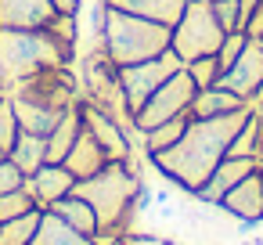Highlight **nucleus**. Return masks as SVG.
<instances>
[{"mask_svg": "<svg viewBox=\"0 0 263 245\" xmlns=\"http://www.w3.org/2000/svg\"><path fill=\"white\" fill-rule=\"evenodd\" d=\"M47 69H69L47 29H8V26H0V72H4L8 87L36 76V72H47Z\"/></svg>", "mask_w": 263, "mask_h": 245, "instance_id": "39448f33", "label": "nucleus"}, {"mask_svg": "<svg viewBox=\"0 0 263 245\" xmlns=\"http://www.w3.org/2000/svg\"><path fill=\"white\" fill-rule=\"evenodd\" d=\"M22 126H18V116H15V105H11V94L0 98V152H11V144L18 141Z\"/></svg>", "mask_w": 263, "mask_h": 245, "instance_id": "bb28decb", "label": "nucleus"}, {"mask_svg": "<svg viewBox=\"0 0 263 245\" xmlns=\"http://www.w3.org/2000/svg\"><path fill=\"white\" fill-rule=\"evenodd\" d=\"M72 195L87 198L98 213V231H119V234H134L141 231V180H137V159L126 162H105V169H98L87 180L72 184Z\"/></svg>", "mask_w": 263, "mask_h": 245, "instance_id": "f03ea898", "label": "nucleus"}, {"mask_svg": "<svg viewBox=\"0 0 263 245\" xmlns=\"http://www.w3.org/2000/svg\"><path fill=\"white\" fill-rule=\"evenodd\" d=\"M256 44H259V47H263V36H259V40H256Z\"/></svg>", "mask_w": 263, "mask_h": 245, "instance_id": "58836bf2", "label": "nucleus"}, {"mask_svg": "<svg viewBox=\"0 0 263 245\" xmlns=\"http://www.w3.org/2000/svg\"><path fill=\"white\" fill-rule=\"evenodd\" d=\"M223 26L216 22L213 0H187V8L180 15V22L170 33V47L177 51V58L187 65L202 54H216L223 44Z\"/></svg>", "mask_w": 263, "mask_h": 245, "instance_id": "0eeeda50", "label": "nucleus"}, {"mask_svg": "<svg viewBox=\"0 0 263 245\" xmlns=\"http://www.w3.org/2000/svg\"><path fill=\"white\" fill-rule=\"evenodd\" d=\"M8 159L22 169V177H29V173H36L44 162H47V137H40V134H29V130H22L18 134V141L11 144V152H8Z\"/></svg>", "mask_w": 263, "mask_h": 245, "instance_id": "4be33fe9", "label": "nucleus"}, {"mask_svg": "<svg viewBox=\"0 0 263 245\" xmlns=\"http://www.w3.org/2000/svg\"><path fill=\"white\" fill-rule=\"evenodd\" d=\"M123 245H177V241H170V238H162V234L134 231V234H126V241H123Z\"/></svg>", "mask_w": 263, "mask_h": 245, "instance_id": "473e14b6", "label": "nucleus"}, {"mask_svg": "<svg viewBox=\"0 0 263 245\" xmlns=\"http://www.w3.org/2000/svg\"><path fill=\"white\" fill-rule=\"evenodd\" d=\"M80 94L98 105L101 112H108L112 119H119L130 134L134 130V112L126 105V94H123V83H119V65L105 54L101 44H94L87 54H83V69H80Z\"/></svg>", "mask_w": 263, "mask_h": 245, "instance_id": "423d86ee", "label": "nucleus"}, {"mask_svg": "<svg viewBox=\"0 0 263 245\" xmlns=\"http://www.w3.org/2000/svg\"><path fill=\"white\" fill-rule=\"evenodd\" d=\"M47 209H51L54 216H62L65 223H72L76 231H83V234H90V238L98 234V213H94V205H90L87 198H80V195L69 191V195H62L58 202H51Z\"/></svg>", "mask_w": 263, "mask_h": 245, "instance_id": "aec40b11", "label": "nucleus"}, {"mask_svg": "<svg viewBox=\"0 0 263 245\" xmlns=\"http://www.w3.org/2000/svg\"><path fill=\"white\" fill-rule=\"evenodd\" d=\"M0 155H4V152H0Z\"/></svg>", "mask_w": 263, "mask_h": 245, "instance_id": "a19ab883", "label": "nucleus"}, {"mask_svg": "<svg viewBox=\"0 0 263 245\" xmlns=\"http://www.w3.org/2000/svg\"><path fill=\"white\" fill-rule=\"evenodd\" d=\"M4 94H8V90H0V98H4Z\"/></svg>", "mask_w": 263, "mask_h": 245, "instance_id": "ea45409f", "label": "nucleus"}, {"mask_svg": "<svg viewBox=\"0 0 263 245\" xmlns=\"http://www.w3.org/2000/svg\"><path fill=\"white\" fill-rule=\"evenodd\" d=\"M33 245H94L90 234L76 231L72 223H65L62 216H54L51 209H44V220L33 234Z\"/></svg>", "mask_w": 263, "mask_h": 245, "instance_id": "6ab92c4d", "label": "nucleus"}, {"mask_svg": "<svg viewBox=\"0 0 263 245\" xmlns=\"http://www.w3.org/2000/svg\"><path fill=\"white\" fill-rule=\"evenodd\" d=\"M245 44H249V33H245V29H234V33H227V36H223V44H220V51H216L220 72L234 65V58H238V54L245 51Z\"/></svg>", "mask_w": 263, "mask_h": 245, "instance_id": "7c9ffc66", "label": "nucleus"}, {"mask_svg": "<svg viewBox=\"0 0 263 245\" xmlns=\"http://www.w3.org/2000/svg\"><path fill=\"white\" fill-rule=\"evenodd\" d=\"M80 112H83V130L101 144V152L108 155V162H126V159H134V134L119 123V119H112L108 112H101L98 105H90L87 98H80Z\"/></svg>", "mask_w": 263, "mask_h": 245, "instance_id": "9d476101", "label": "nucleus"}, {"mask_svg": "<svg viewBox=\"0 0 263 245\" xmlns=\"http://www.w3.org/2000/svg\"><path fill=\"white\" fill-rule=\"evenodd\" d=\"M256 134H259V112L252 108V116L245 119V126L234 134L227 155H249V159H256Z\"/></svg>", "mask_w": 263, "mask_h": 245, "instance_id": "cd10ccee", "label": "nucleus"}, {"mask_svg": "<svg viewBox=\"0 0 263 245\" xmlns=\"http://www.w3.org/2000/svg\"><path fill=\"white\" fill-rule=\"evenodd\" d=\"M54 18L51 0H0V26L8 29H44Z\"/></svg>", "mask_w": 263, "mask_h": 245, "instance_id": "2eb2a0df", "label": "nucleus"}, {"mask_svg": "<svg viewBox=\"0 0 263 245\" xmlns=\"http://www.w3.org/2000/svg\"><path fill=\"white\" fill-rule=\"evenodd\" d=\"M108 4V0H105ZM170 26H159L152 18L119 11V8H105V29H101V47L116 65H134V62H148L159 58L162 51H170Z\"/></svg>", "mask_w": 263, "mask_h": 245, "instance_id": "20e7f679", "label": "nucleus"}, {"mask_svg": "<svg viewBox=\"0 0 263 245\" xmlns=\"http://www.w3.org/2000/svg\"><path fill=\"white\" fill-rule=\"evenodd\" d=\"M83 134V112H80V101L58 119V126L47 134V162H62L69 155V148L76 144V137Z\"/></svg>", "mask_w": 263, "mask_h": 245, "instance_id": "a211bd4d", "label": "nucleus"}, {"mask_svg": "<svg viewBox=\"0 0 263 245\" xmlns=\"http://www.w3.org/2000/svg\"><path fill=\"white\" fill-rule=\"evenodd\" d=\"M195 94H198V87H195V80L187 76V69L173 72V76L134 112V130L144 134V130H152V126H159V123H166V119H177V116L191 112Z\"/></svg>", "mask_w": 263, "mask_h": 245, "instance_id": "6e6552de", "label": "nucleus"}, {"mask_svg": "<svg viewBox=\"0 0 263 245\" xmlns=\"http://www.w3.org/2000/svg\"><path fill=\"white\" fill-rule=\"evenodd\" d=\"M51 36H54V44H58V51H62V62L72 69L76 65V40H80V29H76V15H62V11H54V18L44 26Z\"/></svg>", "mask_w": 263, "mask_h": 245, "instance_id": "393cba45", "label": "nucleus"}, {"mask_svg": "<svg viewBox=\"0 0 263 245\" xmlns=\"http://www.w3.org/2000/svg\"><path fill=\"white\" fill-rule=\"evenodd\" d=\"M241 105H252V101H245V98H238V94H231V90H223V87H202L198 94H195V101H191V116H198V119H209V116H223V112H234V108H241Z\"/></svg>", "mask_w": 263, "mask_h": 245, "instance_id": "412c9836", "label": "nucleus"}, {"mask_svg": "<svg viewBox=\"0 0 263 245\" xmlns=\"http://www.w3.org/2000/svg\"><path fill=\"white\" fill-rule=\"evenodd\" d=\"M0 90H8V80H4V72H0Z\"/></svg>", "mask_w": 263, "mask_h": 245, "instance_id": "4c0bfd02", "label": "nucleus"}, {"mask_svg": "<svg viewBox=\"0 0 263 245\" xmlns=\"http://www.w3.org/2000/svg\"><path fill=\"white\" fill-rule=\"evenodd\" d=\"M8 94H11L18 126L29 130V134H40V137H47L58 126V119L83 98L80 94V83H76V76L69 69L36 72V76H29L22 83H11Z\"/></svg>", "mask_w": 263, "mask_h": 245, "instance_id": "7ed1b4c3", "label": "nucleus"}, {"mask_svg": "<svg viewBox=\"0 0 263 245\" xmlns=\"http://www.w3.org/2000/svg\"><path fill=\"white\" fill-rule=\"evenodd\" d=\"M256 169V159H249V155H223L220 159V166L205 177V184L198 187V191H191L202 205H220L223 202V195L241 180V177H249Z\"/></svg>", "mask_w": 263, "mask_h": 245, "instance_id": "f8f14e48", "label": "nucleus"}, {"mask_svg": "<svg viewBox=\"0 0 263 245\" xmlns=\"http://www.w3.org/2000/svg\"><path fill=\"white\" fill-rule=\"evenodd\" d=\"M112 8L119 11H130V15H141V18H152L159 26H177L184 8H187V0H108Z\"/></svg>", "mask_w": 263, "mask_h": 245, "instance_id": "f3484780", "label": "nucleus"}, {"mask_svg": "<svg viewBox=\"0 0 263 245\" xmlns=\"http://www.w3.org/2000/svg\"><path fill=\"white\" fill-rule=\"evenodd\" d=\"M26 177H22V169L8 159V155H0V195H4V191H11V187H18Z\"/></svg>", "mask_w": 263, "mask_h": 245, "instance_id": "2f4dec72", "label": "nucleus"}, {"mask_svg": "<svg viewBox=\"0 0 263 245\" xmlns=\"http://www.w3.org/2000/svg\"><path fill=\"white\" fill-rule=\"evenodd\" d=\"M252 4H256V0H241V8H245V18H249V11H252Z\"/></svg>", "mask_w": 263, "mask_h": 245, "instance_id": "c9c22d12", "label": "nucleus"}, {"mask_svg": "<svg viewBox=\"0 0 263 245\" xmlns=\"http://www.w3.org/2000/svg\"><path fill=\"white\" fill-rule=\"evenodd\" d=\"M259 83H263V47H259L256 40H249L245 51L234 58V65L220 72L216 87H223V90H231V94L252 101V94L259 90Z\"/></svg>", "mask_w": 263, "mask_h": 245, "instance_id": "9b49d317", "label": "nucleus"}, {"mask_svg": "<svg viewBox=\"0 0 263 245\" xmlns=\"http://www.w3.org/2000/svg\"><path fill=\"white\" fill-rule=\"evenodd\" d=\"M65 166H69V173L76 177V180H87V177H94L98 169H105V162H108V155L101 152V144L83 130L80 137H76V144L69 148V155L62 159Z\"/></svg>", "mask_w": 263, "mask_h": 245, "instance_id": "dca6fc26", "label": "nucleus"}, {"mask_svg": "<svg viewBox=\"0 0 263 245\" xmlns=\"http://www.w3.org/2000/svg\"><path fill=\"white\" fill-rule=\"evenodd\" d=\"M184 69H187V76L195 80L198 90H202V87H213V83L220 80V62H216V54H202V58L187 62Z\"/></svg>", "mask_w": 263, "mask_h": 245, "instance_id": "c85d7f7f", "label": "nucleus"}, {"mask_svg": "<svg viewBox=\"0 0 263 245\" xmlns=\"http://www.w3.org/2000/svg\"><path fill=\"white\" fill-rule=\"evenodd\" d=\"M184 62L177 58V51H162L159 58H148V62H134V65H119V83H123V94H126V105L130 112H137L173 72H180Z\"/></svg>", "mask_w": 263, "mask_h": 245, "instance_id": "1a4fd4ad", "label": "nucleus"}, {"mask_svg": "<svg viewBox=\"0 0 263 245\" xmlns=\"http://www.w3.org/2000/svg\"><path fill=\"white\" fill-rule=\"evenodd\" d=\"M51 4H54V11H62V15H80L83 0H51Z\"/></svg>", "mask_w": 263, "mask_h": 245, "instance_id": "72a5a7b5", "label": "nucleus"}, {"mask_svg": "<svg viewBox=\"0 0 263 245\" xmlns=\"http://www.w3.org/2000/svg\"><path fill=\"white\" fill-rule=\"evenodd\" d=\"M22 184L29 187V195L36 198V205H40V209H47L51 202H58L62 195H69V191H72L76 177L69 173V166H65V162H44V166H40L36 173H29Z\"/></svg>", "mask_w": 263, "mask_h": 245, "instance_id": "4468645a", "label": "nucleus"}, {"mask_svg": "<svg viewBox=\"0 0 263 245\" xmlns=\"http://www.w3.org/2000/svg\"><path fill=\"white\" fill-rule=\"evenodd\" d=\"M187 119H191V112H184V116H177V119H166V123H159V126L144 130V134H141L144 155L152 159V155H159V152L173 148V144L180 141V134H184V126H187Z\"/></svg>", "mask_w": 263, "mask_h": 245, "instance_id": "5701e85b", "label": "nucleus"}, {"mask_svg": "<svg viewBox=\"0 0 263 245\" xmlns=\"http://www.w3.org/2000/svg\"><path fill=\"white\" fill-rule=\"evenodd\" d=\"M252 108H256V105H241V108H234V112L209 116V119L191 116L187 126H184V134H180V141H177L173 148L152 155L148 162H152L162 177H170L180 191H187V195L198 191V187L205 184V177L220 166V159L231 152V141H234V134L245 126V119L252 116Z\"/></svg>", "mask_w": 263, "mask_h": 245, "instance_id": "f257e3e1", "label": "nucleus"}, {"mask_svg": "<svg viewBox=\"0 0 263 245\" xmlns=\"http://www.w3.org/2000/svg\"><path fill=\"white\" fill-rule=\"evenodd\" d=\"M44 220V209H29L22 216H11V220H0V245H33V234Z\"/></svg>", "mask_w": 263, "mask_h": 245, "instance_id": "b1692460", "label": "nucleus"}, {"mask_svg": "<svg viewBox=\"0 0 263 245\" xmlns=\"http://www.w3.org/2000/svg\"><path fill=\"white\" fill-rule=\"evenodd\" d=\"M220 209L238 223V220H263V177L259 169H252L249 177H241L220 202Z\"/></svg>", "mask_w": 263, "mask_h": 245, "instance_id": "ddd939ff", "label": "nucleus"}, {"mask_svg": "<svg viewBox=\"0 0 263 245\" xmlns=\"http://www.w3.org/2000/svg\"><path fill=\"white\" fill-rule=\"evenodd\" d=\"M213 11H216V22L223 26V33L245 29V8H241V0H213Z\"/></svg>", "mask_w": 263, "mask_h": 245, "instance_id": "c756f323", "label": "nucleus"}, {"mask_svg": "<svg viewBox=\"0 0 263 245\" xmlns=\"http://www.w3.org/2000/svg\"><path fill=\"white\" fill-rule=\"evenodd\" d=\"M256 169H259V177H263V155H259V159H256Z\"/></svg>", "mask_w": 263, "mask_h": 245, "instance_id": "e433bc0d", "label": "nucleus"}, {"mask_svg": "<svg viewBox=\"0 0 263 245\" xmlns=\"http://www.w3.org/2000/svg\"><path fill=\"white\" fill-rule=\"evenodd\" d=\"M29 209H36V198L29 195V187H26V184H18V187H11V191L0 195V220L22 216V213H29Z\"/></svg>", "mask_w": 263, "mask_h": 245, "instance_id": "a878e982", "label": "nucleus"}, {"mask_svg": "<svg viewBox=\"0 0 263 245\" xmlns=\"http://www.w3.org/2000/svg\"><path fill=\"white\" fill-rule=\"evenodd\" d=\"M252 105H256V108H263V83H259V90L252 94Z\"/></svg>", "mask_w": 263, "mask_h": 245, "instance_id": "f704fd0d", "label": "nucleus"}]
</instances>
